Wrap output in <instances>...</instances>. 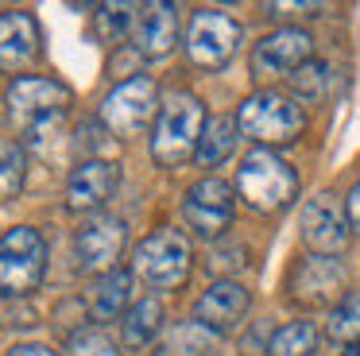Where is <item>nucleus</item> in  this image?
Instances as JSON below:
<instances>
[{"instance_id": "nucleus-6", "label": "nucleus", "mask_w": 360, "mask_h": 356, "mask_svg": "<svg viewBox=\"0 0 360 356\" xmlns=\"http://www.w3.org/2000/svg\"><path fill=\"white\" fill-rule=\"evenodd\" d=\"M159 89L148 74H136L128 82H120L117 89H109L101 97V124L112 136H136L151 116H159Z\"/></svg>"}, {"instance_id": "nucleus-29", "label": "nucleus", "mask_w": 360, "mask_h": 356, "mask_svg": "<svg viewBox=\"0 0 360 356\" xmlns=\"http://www.w3.org/2000/svg\"><path fill=\"white\" fill-rule=\"evenodd\" d=\"M8 356H58L55 348H47V345H16Z\"/></svg>"}, {"instance_id": "nucleus-27", "label": "nucleus", "mask_w": 360, "mask_h": 356, "mask_svg": "<svg viewBox=\"0 0 360 356\" xmlns=\"http://www.w3.org/2000/svg\"><path fill=\"white\" fill-rule=\"evenodd\" d=\"M267 15H271V20H287V15H318L321 12V4H267L264 8Z\"/></svg>"}, {"instance_id": "nucleus-24", "label": "nucleus", "mask_w": 360, "mask_h": 356, "mask_svg": "<svg viewBox=\"0 0 360 356\" xmlns=\"http://www.w3.org/2000/svg\"><path fill=\"white\" fill-rule=\"evenodd\" d=\"M132 23H140V8L136 4H124V0H120V4L97 8V35H101L105 43H120Z\"/></svg>"}, {"instance_id": "nucleus-4", "label": "nucleus", "mask_w": 360, "mask_h": 356, "mask_svg": "<svg viewBox=\"0 0 360 356\" xmlns=\"http://www.w3.org/2000/svg\"><path fill=\"white\" fill-rule=\"evenodd\" d=\"M132 271L148 286H155V291H171V286H179L182 279L190 275V244H186V236H182L179 229H171V224L155 229L151 236L140 240L136 260H132Z\"/></svg>"}, {"instance_id": "nucleus-10", "label": "nucleus", "mask_w": 360, "mask_h": 356, "mask_svg": "<svg viewBox=\"0 0 360 356\" xmlns=\"http://www.w3.org/2000/svg\"><path fill=\"white\" fill-rule=\"evenodd\" d=\"M182 217L198 236L217 240L233 221V186L221 178H198L182 198Z\"/></svg>"}, {"instance_id": "nucleus-25", "label": "nucleus", "mask_w": 360, "mask_h": 356, "mask_svg": "<svg viewBox=\"0 0 360 356\" xmlns=\"http://www.w3.org/2000/svg\"><path fill=\"white\" fill-rule=\"evenodd\" d=\"M66 356H120V352H117V345H112L101 329H78L70 337Z\"/></svg>"}, {"instance_id": "nucleus-18", "label": "nucleus", "mask_w": 360, "mask_h": 356, "mask_svg": "<svg viewBox=\"0 0 360 356\" xmlns=\"http://www.w3.org/2000/svg\"><path fill=\"white\" fill-rule=\"evenodd\" d=\"M128 298H132V271L112 267L105 275H97V283L89 286V314L97 322H112L128 306Z\"/></svg>"}, {"instance_id": "nucleus-5", "label": "nucleus", "mask_w": 360, "mask_h": 356, "mask_svg": "<svg viewBox=\"0 0 360 356\" xmlns=\"http://www.w3.org/2000/svg\"><path fill=\"white\" fill-rule=\"evenodd\" d=\"M43 271H47V244L35 229L16 224V229L4 232V244H0V283L8 298H24L35 286L43 283Z\"/></svg>"}, {"instance_id": "nucleus-11", "label": "nucleus", "mask_w": 360, "mask_h": 356, "mask_svg": "<svg viewBox=\"0 0 360 356\" xmlns=\"http://www.w3.org/2000/svg\"><path fill=\"white\" fill-rule=\"evenodd\" d=\"M128 244V229L120 217L101 213V217H89L78 232H74V255H78V267L82 271H112Z\"/></svg>"}, {"instance_id": "nucleus-17", "label": "nucleus", "mask_w": 360, "mask_h": 356, "mask_svg": "<svg viewBox=\"0 0 360 356\" xmlns=\"http://www.w3.org/2000/svg\"><path fill=\"white\" fill-rule=\"evenodd\" d=\"M35 54H39V27H35V15L8 8V12L0 15V62H4V70L27 66Z\"/></svg>"}, {"instance_id": "nucleus-3", "label": "nucleus", "mask_w": 360, "mask_h": 356, "mask_svg": "<svg viewBox=\"0 0 360 356\" xmlns=\"http://www.w3.org/2000/svg\"><path fill=\"white\" fill-rule=\"evenodd\" d=\"M236 124H240V132L248 139H256L264 147H275V144H290L295 136H302L306 116L298 108V101H290L287 93L259 89L240 105Z\"/></svg>"}, {"instance_id": "nucleus-9", "label": "nucleus", "mask_w": 360, "mask_h": 356, "mask_svg": "<svg viewBox=\"0 0 360 356\" xmlns=\"http://www.w3.org/2000/svg\"><path fill=\"white\" fill-rule=\"evenodd\" d=\"M314 58V39L302 27H275L252 46V74L256 77H283L302 70Z\"/></svg>"}, {"instance_id": "nucleus-13", "label": "nucleus", "mask_w": 360, "mask_h": 356, "mask_svg": "<svg viewBox=\"0 0 360 356\" xmlns=\"http://www.w3.org/2000/svg\"><path fill=\"white\" fill-rule=\"evenodd\" d=\"M248 306H252V298L236 279H217L213 286H205V291L198 294L194 322L205 325V329H213V333H229L244 322Z\"/></svg>"}, {"instance_id": "nucleus-1", "label": "nucleus", "mask_w": 360, "mask_h": 356, "mask_svg": "<svg viewBox=\"0 0 360 356\" xmlns=\"http://www.w3.org/2000/svg\"><path fill=\"white\" fill-rule=\"evenodd\" d=\"M205 132V108L190 89H174L163 97V108L155 116V136H151V155L159 167H182L190 155H198Z\"/></svg>"}, {"instance_id": "nucleus-21", "label": "nucleus", "mask_w": 360, "mask_h": 356, "mask_svg": "<svg viewBox=\"0 0 360 356\" xmlns=\"http://www.w3.org/2000/svg\"><path fill=\"white\" fill-rule=\"evenodd\" d=\"M314 341H318V329L314 322H287L283 329L271 333L267 341V356H310L314 352Z\"/></svg>"}, {"instance_id": "nucleus-22", "label": "nucleus", "mask_w": 360, "mask_h": 356, "mask_svg": "<svg viewBox=\"0 0 360 356\" xmlns=\"http://www.w3.org/2000/svg\"><path fill=\"white\" fill-rule=\"evenodd\" d=\"M333 82H337V70L329 62H318V58H310L302 70L290 74V85H295V93L302 101H326L333 93Z\"/></svg>"}, {"instance_id": "nucleus-12", "label": "nucleus", "mask_w": 360, "mask_h": 356, "mask_svg": "<svg viewBox=\"0 0 360 356\" xmlns=\"http://www.w3.org/2000/svg\"><path fill=\"white\" fill-rule=\"evenodd\" d=\"M345 267L333 255H306L302 263H295L290 271V298L306 302V306H329L337 294L345 291Z\"/></svg>"}, {"instance_id": "nucleus-7", "label": "nucleus", "mask_w": 360, "mask_h": 356, "mask_svg": "<svg viewBox=\"0 0 360 356\" xmlns=\"http://www.w3.org/2000/svg\"><path fill=\"white\" fill-rule=\"evenodd\" d=\"M240 46V23L217 8H198L186 27V54L202 70H221Z\"/></svg>"}, {"instance_id": "nucleus-2", "label": "nucleus", "mask_w": 360, "mask_h": 356, "mask_svg": "<svg viewBox=\"0 0 360 356\" xmlns=\"http://www.w3.org/2000/svg\"><path fill=\"white\" fill-rule=\"evenodd\" d=\"M236 193L248 201L256 213H283L295 205L298 198V174L290 170L287 159L271 151V147H256L244 155L236 167Z\"/></svg>"}, {"instance_id": "nucleus-8", "label": "nucleus", "mask_w": 360, "mask_h": 356, "mask_svg": "<svg viewBox=\"0 0 360 356\" xmlns=\"http://www.w3.org/2000/svg\"><path fill=\"white\" fill-rule=\"evenodd\" d=\"M70 101H74L70 85L58 82V77H16L8 85V120L16 128L32 132L35 124L63 116Z\"/></svg>"}, {"instance_id": "nucleus-30", "label": "nucleus", "mask_w": 360, "mask_h": 356, "mask_svg": "<svg viewBox=\"0 0 360 356\" xmlns=\"http://www.w3.org/2000/svg\"><path fill=\"white\" fill-rule=\"evenodd\" d=\"M341 356H360V345H349V348H345Z\"/></svg>"}, {"instance_id": "nucleus-19", "label": "nucleus", "mask_w": 360, "mask_h": 356, "mask_svg": "<svg viewBox=\"0 0 360 356\" xmlns=\"http://www.w3.org/2000/svg\"><path fill=\"white\" fill-rule=\"evenodd\" d=\"M163 329V306L159 298H140L128 306L124 322H120V337H124L128 348H143L155 341V333Z\"/></svg>"}, {"instance_id": "nucleus-20", "label": "nucleus", "mask_w": 360, "mask_h": 356, "mask_svg": "<svg viewBox=\"0 0 360 356\" xmlns=\"http://www.w3.org/2000/svg\"><path fill=\"white\" fill-rule=\"evenodd\" d=\"M236 132H240L236 116H210L194 159L202 163V167H217V163H225L229 155H233V147H236Z\"/></svg>"}, {"instance_id": "nucleus-14", "label": "nucleus", "mask_w": 360, "mask_h": 356, "mask_svg": "<svg viewBox=\"0 0 360 356\" xmlns=\"http://www.w3.org/2000/svg\"><path fill=\"white\" fill-rule=\"evenodd\" d=\"M120 186V167L109 159H82L66 182V205L74 213H94L117 193Z\"/></svg>"}, {"instance_id": "nucleus-28", "label": "nucleus", "mask_w": 360, "mask_h": 356, "mask_svg": "<svg viewBox=\"0 0 360 356\" xmlns=\"http://www.w3.org/2000/svg\"><path fill=\"white\" fill-rule=\"evenodd\" d=\"M345 213H349V224L360 232V178L352 182V190H349V198H345Z\"/></svg>"}, {"instance_id": "nucleus-16", "label": "nucleus", "mask_w": 360, "mask_h": 356, "mask_svg": "<svg viewBox=\"0 0 360 356\" xmlns=\"http://www.w3.org/2000/svg\"><path fill=\"white\" fill-rule=\"evenodd\" d=\"M179 43V8L151 0L140 8V23H136V51L143 58H163Z\"/></svg>"}, {"instance_id": "nucleus-15", "label": "nucleus", "mask_w": 360, "mask_h": 356, "mask_svg": "<svg viewBox=\"0 0 360 356\" xmlns=\"http://www.w3.org/2000/svg\"><path fill=\"white\" fill-rule=\"evenodd\" d=\"M349 240V229H345L341 209L333 205L329 193H318L302 205V244L310 248L314 255H333L345 248Z\"/></svg>"}, {"instance_id": "nucleus-23", "label": "nucleus", "mask_w": 360, "mask_h": 356, "mask_svg": "<svg viewBox=\"0 0 360 356\" xmlns=\"http://www.w3.org/2000/svg\"><path fill=\"white\" fill-rule=\"evenodd\" d=\"M329 341L360 345V291H349L329 314Z\"/></svg>"}, {"instance_id": "nucleus-26", "label": "nucleus", "mask_w": 360, "mask_h": 356, "mask_svg": "<svg viewBox=\"0 0 360 356\" xmlns=\"http://www.w3.org/2000/svg\"><path fill=\"white\" fill-rule=\"evenodd\" d=\"M24 147L20 144H4V198H16L24 186Z\"/></svg>"}]
</instances>
